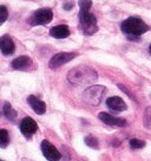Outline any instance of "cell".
I'll use <instances>...</instances> for the list:
<instances>
[{
	"instance_id": "6da1fadb",
	"label": "cell",
	"mask_w": 151,
	"mask_h": 161,
	"mask_svg": "<svg viewBox=\"0 0 151 161\" xmlns=\"http://www.w3.org/2000/svg\"><path fill=\"white\" fill-rule=\"evenodd\" d=\"M98 78L95 69L86 65H78L71 69L67 74V80L73 86H89Z\"/></svg>"
},
{
	"instance_id": "7a4b0ae2",
	"label": "cell",
	"mask_w": 151,
	"mask_h": 161,
	"mask_svg": "<svg viewBox=\"0 0 151 161\" xmlns=\"http://www.w3.org/2000/svg\"><path fill=\"white\" fill-rule=\"evenodd\" d=\"M121 30L126 36L141 37L142 35H144L145 32L150 30V26L148 25L142 18L132 15V17H129L128 19H125L122 23Z\"/></svg>"
},
{
	"instance_id": "5b68a950",
	"label": "cell",
	"mask_w": 151,
	"mask_h": 161,
	"mask_svg": "<svg viewBox=\"0 0 151 161\" xmlns=\"http://www.w3.org/2000/svg\"><path fill=\"white\" fill-rule=\"evenodd\" d=\"M52 18H53V12L51 8H39L31 15V18L29 19V24L31 26L46 25L51 23Z\"/></svg>"
},
{
	"instance_id": "484cf974",
	"label": "cell",
	"mask_w": 151,
	"mask_h": 161,
	"mask_svg": "<svg viewBox=\"0 0 151 161\" xmlns=\"http://www.w3.org/2000/svg\"><path fill=\"white\" fill-rule=\"evenodd\" d=\"M1 161H4V160H1Z\"/></svg>"
},
{
	"instance_id": "44dd1931",
	"label": "cell",
	"mask_w": 151,
	"mask_h": 161,
	"mask_svg": "<svg viewBox=\"0 0 151 161\" xmlns=\"http://www.w3.org/2000/svg\"><path fill=\"white\" fill-rule=\"evenodd\" d=\"M78 5L81 7V11H90V7L92 6V1L90 0H85V1H79Z\"/></svg>"
},
{
	"instance_id": "7402d4cb",
	"label": "cell",
	"mask_w": 151,
	"mask_h": 161,
	"mask_svg": "<svg viewBox=\"0 0 151 161\" xmlns=\"http://www.w3.org/2000/svg\"><path fill=\"white\" fill-rule=\"evenodd\" d=\"M118 88H119V89H121L122 91H124V92H125L126 95L129 96L130 98H133V100L136 101V97H135V96H133L132 94H131L130 90H128V89H126V86H123V84H118Z\"/></svg>"
},
{
	"instance_id": "8992f818",
	"label": "cell",
	"mask_w": 151,
	"mask_h": 161,
	"mask_svg": "<svg viewBox=\"0 0 151 161\" xmlns=\"http://www.w3.org/2000/svg\"><path fill=\"white\" fill-rule=\"evenodd\" d=\"M77 56H78V53H76V52H59L51 58L49 66H50V69L60 68L65 63H69L72 59H75Z\"/></svg>"
},
{
	"instance_id": "7c38bea8",
	"label": "cell",
	"mask_w": 151,
	"mask_h": 161,
	"mask_svg": "<svg viewBox=\"0 0 151 161\" xmlns=\"http://www.w3.org/2000/svg\"><path fill=\"white\" fill-rule=\"evenodd\" d=\"M33 64V60L29 56H19L12 62V68L14 70L19 71H26L29 70Z\"/></svg>"
},
{
	"instance_id": "4fadbf2b",
	"label": "cell",
	"mask_w": 151,
	"mask_h": 161,
	"mask_svg": "<svg viewBox=\"0 0 151 161\" xmlns=\"http://www.w3.org/2000/svg\"><path fill=\"white\" fill-rule=\"evenodd\" d=\"M27 102H29L30 107L32 108V110H34L35 114H38V115H43V114H45L46 104H45V102H44V101H41V100H39L38 97L31 95V96L27 97Z\"/></svg>"
},
{
	"instance_id": "9c48e42d",
	"label": "cell",
	"mask_w": 151,
	"mask_h": 161,
	"mask_svg": "<svg viewBox=\"0 0 151 161\" xmlns=\"http://www.w3.org/2000/svg\"><path fill=\"white\" fill-rule=\"evenodd\" d=\"M0 50L4 56H11L14 53L15 44L8 35H4L0 38Z\"/></svg>"
},
{
	"instance_id": "3957f363",
	"label": "cell",
	"mask_w": 151,
	"mask_h": 161,
	"mask_svg": "<svg viewBox=\"0 0 151 161\" xmlns=\"http://www.w3.org/2000/svg\"><path fill=\"white\" fill-rule=\"evenodd\" d=\"M79 26L84 35L92 36L98 31L97 18L90 11H79Z\"/></svg>"
},
{
	"instance_id": "8fae6325",
	"label": "cell",
	"mask_w": 151,
	"mask_h": 161,
	"mask_svg": "<svg viewBox=\"0 0 151 161\" xmlns=\"http://www.w3.org/2000/svg\"><path fill=\"white\" fill-rule=\"evenodd\" d=\"M106 107L110 109V110L113 111H125L128 109V106H126L125 101L123 100L122 97H118V96H112V97H109L106 100Z\"/></svg>"
},
{
	"instance_id": "2e32d148",
	"label": "cell",
	"mask_w": 151,
	"mask_h": 161,
	"mask_svg": "<svg viewBox=\"0 0 151 161\" xmlns=\"http://www.w3.org/2000/svg\"><path fill=\"white\" fill-rule=\"evenodd\" d=\"M8 143H10L8 131L6 130V129H1V130H0V147H1V148H6Z\"/></svg>"
},
{
	"instance_id": "5bb4252c",
	"label": "cell",
	"mask_w": 151,
	"mask_h": 161,
	"mask_svg": "<svg viewBox=\"0 0 151 161\" xmlns=\"http://www.w3.org/2000/svg\"><path fill=\"white\" fill-rule=\"evenodd\" d=\"M50 35H51V37L57 38V39H64V38H67V37L71 35V31L67 25L60 24V25H57V26L51 27Z\"/></svg>"
},
{
	"instance_id": "e0dca14e",
	"label": "cell",
	"mask_w": 151,
	"mask_h": 161,
	"mask_svg": "<svg viewBox=\"0 0 151 161\" xmlns=\"http://www.w3.org/2000/svg\"><path fill=\"white\" fill-rule=\"evenodd\" d=\"M85 145L87 147H90V148H95V149H98V147H99V141L97 137L92 135H87L85 137Z\"/></svg>"
},
{
	"instance_id": "9a60e30c",
	"label": "cell",
	"mask_w": 151,
	"mask_h": 161,
	"mask_svg": "<svg viewBox=\"0 0 151 161\" xmlns=\"http://www.w3.org/2000/svg\"><path fill=\"white\" fill-rule=\"evenodd\" d=\"M3 114L5 116L7 120L10 121H14L17 119V115H18V113L17 110H14L12 106H11L8 102H6L5 104H4V108H3Z\"/></svg>"
},
{
	"instance_id": "603a6c76",
	"label": "cell",
	"mask_w": 151,
	"mask_h": 161,
	"mask_svg": "<svg viewBox=\"0 0 151 161\" xmlns=\"http://www.w3.org/2000/svg\"><path fill=\"white\" fill-rule=\"evenodd\" d=\"M73 8V3H64V10H72Z\"/></svg>"
},
{
	"instance_id": "d6986e66",
	"label": "cell",
	"mask_w": 151,
	"mask_h": 161,
	"mask_svg": "<svg viewBox=\"0 0 151 161\" xmlns=\"http://www.w3.org/2000/svg\"><path fill=\"white\" fill-rule=\"evenodd\" d=\"M144 125L148 128H151V107H148L144 114Z\"/></svg>"
},
{
	"instance_id": "cb8c5ba5",
	"label": "cell",
	"mask_w": 151,
	"mask_h": 161,
	"mask_svg": "<svg viewBox=\"0 0 151 161\" xmlns=\"http://www.w3.org/2000/svg\"><path fill=\"white\" fill-rule=\"evenodd\" d=\"M128 38L130 40H135V42H138V40H139V37H133V36H128Z\"/></svg>"
},
{
	"instance_id": "277c9868",
	"label": "cell",
	"mask_w": 151,
	"mask_h": 161,
	"mask_svg": "<svg viewBox=\"0 0 151 161\" xmlns=\"http://www.w3.org/2000/svg\"><path fill=\"white\" fill-rule=\"evenodd\" d=\"M107 89L104 86H91L87 89H85L83 94V98L85 103L90 106H99L103 101L104 96L106 95Z\"/></svg>"
},
{
	"instance_id": "ffe728a7",
	"label": "cell",
	"mask_w": 151,
	"mask_h": 161,
	"mask_svg": "<svg viewBox=\"0 0 151 161\" xmlns=\"http://www.w3.org/2000/svg\"><path fill=\"white\" fill-rule=\"evenodd\" d=\"M8 17V11L6 8V6H0V24H4Z\"/></svg>"
},
{
	"instance_id": "ac0fdd59",
	"label": "cell",
	"mask_w": 151,
	"mask_h": 161,
	"mask_svg": "<svg viewBox=\"0 0 151 161\" xmlns=\"http://www.w3.org/2000/svg\"><path fill=\"white\" fill-rule=\"evenodd\" d=\"M129 143H130V147L132 149H142L145 147V141L139 140V139H131L129 141Z\"/></svg>"
},
{
	"instance_id": "d4e9b609",
	"label": "cell",
	"mask_w": 151,
	"mask_h": 161,
	"mask_svg": "<svg viewBox=\"0 0 151 161\" xmlns=\"http://www.w3.org/2000/svg\"><path fill=\"white\" fill-rule=\"evenodd\" d=\"M149 51H150V53H151V44H150V46H149Z\"/></svg>"
},
{
	"instance_id": "ba28073f",
	"label": "cell",
	"mask_w": 151,
	"mask_h": 161,
	"mask_svg": "<svg viewBox=\"0 0 151 161\" xmlns=\"http://www.w3.org/2000/svg\"><path fill=\"white\" fill-rule=\"evenodd\" d=\"M19 128H20V131L23 135L27 137V139H31L38 130V125L32 117H25L20 122Z\"/></svg>"
},
{
	"instance_id": "30bf717a",
	"label": "cell",
	"mask_w": 151,
	"mask_h": 161,
	"mask_svg": "<svg viewBox=\"0 0 151 161\" xmlns=\"http://www.w3.org/2000/svg\"><path fill=\"white\" fill-rule=\"evenodd\" d=\"M99 120L102 122H104L105 125L109 126H117V127H125L126 126V121L125 119H122V117H116V116L107 114V113H99Z\"/></svg>"
},
{
	"instance_id": "52a82bcc",
	"label": "cell",
	"mask_w": 151,
	"mask_h": 161,
	"mask_svg": "<svg viewBox=\"0 0 151 161\" xmlns=\"http://www.w3.org/2000/svg\"><path fill=\"white\" fill-rule=\"evenodd\" d=\"M40 148H41V152H43L44 156H45L49 161H59L61 159L60 152L58 151V149L51 143L50 141H47V140L41 141Z\"/></svg>"
}]
</instances>
